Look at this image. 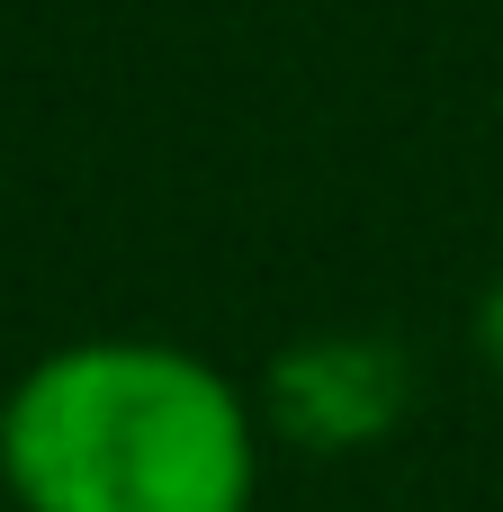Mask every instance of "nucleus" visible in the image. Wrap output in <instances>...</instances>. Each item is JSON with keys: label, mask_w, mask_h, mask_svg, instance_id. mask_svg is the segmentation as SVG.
<instances>
[{"label": "nucleus", "mask_w": 503, "mask_h": 512, "mask_svg": "<svg viewBox=\"0 0 503 512\" xmlns=\"http://www.w3.org/2000/svg\"><path fill=\"white\" fill-rule=\"evenodd\" d=\"M0 495L18 512H252L261 432L216 360L90 333L9 378Z\"/></svg>", "instance_id": "1"}, {"label": "nucleus", "mask_w": 503, "mask_h": 512, "mask_svg": "<svg viewBox=\"0 0 503 512\" xmlns=\"http://www.w3.org/2000/svg\"><path fill=\"white\" fill-rule=\"evenodd\" d=\"M486 351L503 360V288H495V306H486Z\"/></svg>", "instance_id": "2"}]
</instances>
